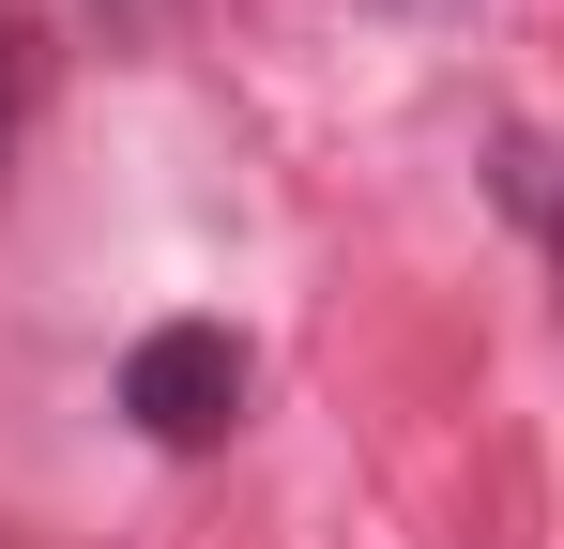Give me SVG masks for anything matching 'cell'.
Instances as JSON below:
<instances>
[{
	"label": "cell",
	"mask_w": 564,
	"mask_h": 549,
	"mask_svg": "<svg viewBox=\"0 0 564 549\" xmlns=\"http://www.w3.org/2000/svg\"><path fill=\"white\" fill-rule=\"evenodd\" d=\"M122 412L169 458L229 443V428H245V336H229V321H153V336L122 352Z\"/></svg>",
	"instance_id": "obj_1"
},
{
	"label": "cell",
	"mask_w": 564,
	"mask_h": 549,
	"mask_svg": "<svg viewBox=\"0 0 564 549\" xmlns=\"http://www.w3.org/2000/svg\"><path fill=\"white\" fill-rule=\"evenodd\" d=\"M488 183H503V214H519V229L550 245V274H564V169L534 153V138H503V153H488Z\"/></svg>",
	"instance_id": "obj_2"
},
{
	"label": "cell",
	"mask_w": 564,
	"mask_h": 549,
	"mask_svg": "<svg viewBox=\"0 0 564 549\" xmlns=\"http://www.w3.org/2000/svg\"><path fill=\"white\" fill-rule=\"evenodd\" d=\"M0 122H15V46H0Z\"/></svg>",
	"instance_id": "obj_3"
}]
</instances>
